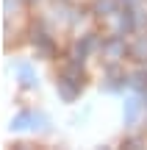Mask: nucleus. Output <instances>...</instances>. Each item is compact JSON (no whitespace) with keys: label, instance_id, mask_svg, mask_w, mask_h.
Instances as JSON below:
<instances>
[{"label":"nucleus","instance_id":"2eb2a0df","mask_svg":"<svg viewBox=\"0 0 147 150\" xmlns=\"http://www.w3.org/2000/svg\"><path fill=\"white\" fill-rule=\"evenodd\" d=\"M28 3H36V0H28Z\"/></svg>","mask_w":147,"mask_h":150},{"label":"nucleus","instance_id":"9b49d317","mask_svg":"<svg viewBox=\"0 0 147 150\" xmlns=\"http://www.w3.org/2000/svg\"><path fill=\"white\" fill-rule=\"evenodd\" d=\"M28 122H33V114L31 111H22V114H17V117L11 120V128H14V131H25Z\"/></svg>","mask_w":147,"mask_h":150},{"label":"nucleus","instance_id":"4468645a","mask_svg":"<svg viewBox=\"0 0 147 150\" xmlns=\"http://www.w3.org/2000/svg\"><path fill=\"white\" fill-rule=\"evenodd\" d=\"M120 3H122V6H131V3H133V0H120Z\"/></svg>","mask_w":147,"mask_h":150},{"label":"nucleus","instance_id":"ddd939ff","mask_svg":"<svg viewBox=\"0 0 147 150\" xmlns=\"http://www.w3.org/2000/svg\"><path fill=\"white\" fill-rule=\"evenodd\" d=\"M131 83L136 86V89H147V70H139L131 75Z\"/></svg>","mask_w":147,"mask_h":150},{"label":"nucleus","instance_id":"f8f14e48","mask_svg":"<svg viewBox=\"0 0 147 150\" xmlns=\"http://www.w3.org/2000/svg\"><path fill=\"white\" fill-rule=\"evenodd\" d=\"M131 53H133V59L144 61V59H147V39H139V42L131 47Z\"/></svg>","mask_w":147,"mask_h":150},{"label":"nucleus","instance_id":"1a4fd4ad","mask_svg":"<svg viewBox=\"0 0 147 150\" xmlns=\"http://www.w3.org/2000/svg\"><path fill=\"white\" fill-rule=\"evenodd\" d=\"M139 108H142V100H139V97H128V100H125V125L136 122Z\"/></svg>","mask_w":147,"mask_h":150},{"label":"nucleus","instance_id":"0eeeda50","mask_svg":"<svg viewBox=\"0 0 147 150\" xmlns=\"http://www.w3.org/2000/svg\"><path fill=\"white\" fill-rule=\"evenodd\" d=\"M61 75H64V78H70V81H75V83H81V86H83V67H81V61H78V59H72V61H67V64L61 67Z\"/></svg>","mask_w":147,"mask_h":150},{"label":"nucleus","instance_id":"423d86ee","mask_svg":"<svg viewBox=\"0 0 147 150\" xmlns=\"http://www.w3.org/2000/svg\"><path fill=\"white\" fill-rule=\"evenodd\" d=\"M133 28H136L133 11H117V33H120V36H128Z\"/></svg>","mask_w":147,"mask_h":150},{"label":"nucleus","instance_id":"20e7f679","mask_svg":"<svg viewBox=\"0 0 147 150\" xmlns=\"http://www.w3.org/2000/svg\"><path fill=\"white\" fill-rule=\"evenodd\" d=\"M56 89H58V95L64 97L67 103H72L78 95H81V83H75V81L64 78V75H58V81H56Z\"/></svg>","mask_w":147,"mask_h":150},{"label":"nucleus","instance_id":"f03ea898","mask_svg":"<svg viewBox=\"0 0 147 150\" xmlns=\"http://www.w3.org/2000/svg\"><path fill=\"white\" fill-rule=\"evenodd\" d=\"M100 47H103V45L97 42V36H94V33H86V36H81V42L75 45V59L83 61L89 53H94V50H100Z\"/></svg>","mask_w":147,"mask_h":150},{"label":"nucleus","instance_id":"6e6552de","mask_svg":"<svg viewBox=\"0 0 147 150\" xmlns=\"http://www.w3.org/2000/svg\"><path fill=\"white\" fill-rule=\"evenodd\" d=\"M120 0H94V14L97 17H108V14H117L120 11Z\"/></svg>","mask_w":147,"mask_h":150},{"label":"nucleus","instance_id":"39448f33","mask_svg":"<svg viewBox=\"0 0 147 150\" xmlns=\"http://www.w3.org/2000/svg\"><path fill=\"white\" fill-rule=\"evenodd\" d=\"M125 83H128V78H125V72H122L117 64L106 67V89H108V92L120 89V86H125Z\"/></svg>","mask_w":147,"mask_h":150},{"label":"nucleus","instance_id":"9d476101","mask_svg":"<svg viewBox=\"0 0 147 150\" xmlns=\"http://www.w3.org/2000/svg\"><path fill=\"white\" fill-rule=\"evenodd\" d=\"M17 75H20V81L25 86H33V83H36V72L31 70V64H20V67H17Z\"/></svg>","mask_w":147,"mask_h":150},{"label":"nucleus","instance_id":"f257e3e1","mask_svg":"<svg viewBox=\"0 0 147 150\" xmlns=\"http://www.w3.org/2000/svg\"><path fill=\"white\" fill-rule=\"evenodd\" d=\"M128 50H131V47L125 45V39H122L120 33H117V36H111V39H106V42H103L100 53H103V56H108L111 61H117V59H122V56H125Z\"/></svg>","mask_w":147,"mask_h":150},{"label":"nucleus","instance_id":"7ed1b4c3","mask_svg":"<svg viewBox=\"0 0 147 150\" xmlns=\"http://www.w3.org/2000/svg\"><path fill=\"white\" fill-rule=\"evenodd\" d=\"M33 47H36V59H53L56 56V45L47 33H36L33 36Z\"/></svg>","mask_w":147,"mask_h":150}]
</instances>
